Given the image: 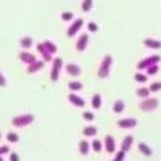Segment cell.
Masks as SVG:
<instances>
[{
    "label": "cell",
    "mask_w": 161,
    "mask_h": 161,
    "mask_svg": "<svg viewBox=\"0 0 161 161\" xmlns=\"http://www.w3.org/2000/svg\"><path fill=\"white\" fill-rule=\"evenodd\" d=\"M113 64V58L112 55H105L101 60L99 69H98V77L99 78H108L110 74V67Z\"/></svg>",
    "instance_id": "1"
},
{
    "label": "cell",
    "mask_w": 161,
    "mask_h": 161,
    "mask_svg": "<svg viewBox=\"0 0 161 161\" xmlns=\"http://www.w3.org/2000/svg\"><path fill=\"white\" fill-rule=\"evenodd\" d=\"M34 119H35V117L31 113L20 114V115H16V117L12 118V125L15 128H24V126H28L30 124H32Z\"/></svg>",
    "instance_id": "2"
},
{
    "label": "cell",
    "mask_w": 161,
    "mask_h": 161,
    "mask_svg": "<svg viewBox=\"0 0 161 161\" xmlns=\"http://www.w3.org/2000/svg\"><path fill=\"white\" fill-rule=\"evenodd\" d=\"M63 69V59L62 58H54L53 59V66H51V71H50V78H51L53 82H57L59 79L60 71Z\"/></svg>",
    "instance_id": "3"
},
{
    "label": "cell",
    "mask_w": 161,
    "mask_h": 161,
    "mask_svg": "<svg viewBox=\"0 0 161 161\" xmlns=\"http://www.w3.org/2000/svg\"><path fill=\"white\" fill-rule=\"evenodd\" d=\"M140 109L142 110V112H153V110H156L158 108V99L157 98H145V99H142L140 102Z\"/></svg>",
    "instance_id": "4"
},
{
    "label": "cell",
    "mask_w": 161,
    "mask_h": 161,
    "mask_svg": "<svg viewBox=\"0 0 161 161\" xmlns=\"http://www.w3.org/2000/svg\"><path fill=\"white\" fill-rule=\"evenodd\" d=\"M160 55H150V57L145 58L142 60H140L138 64H137V69L138 70H147L148 67L153 66V64H158L160 62Z\"/></svg>",
    "instance_id": "5"
},
{
    "label": "cell",
    "mask_w": 161,
    "mask_h": 161,
    "mask_svg": "<svg viewBox=\"0 0 161 161\" xmlns=\"http://www.w3.org/2000/svg\"><path fill=\"white\" fill-rule=\"evenodd\" d=\"M83 27V19L82 18H79V19H75L74 22L70 24V27L67 28V31H66V34H67V36L69 38H73V36H75L79 31H80V28Z\"/></svg>",
    "instance_id": "6"
},
{
    "label": "cell",
    "mask_w": 161,
    "mask_h": 161,
    "mask_svg": "<svg viewBox=\"0 0 161 161\" xmlns=\"http://www.w3.org/2000/svg\"><path fill=\"white\" fill-rule=\"evenodd\" d=\"M87 43H89L87 34H80L78 40H77V43H75V48H77V51L83 53L85 50H86V47H87Z\"/></svg>",
    "instance_id": "7"
},
{
    "label": "cell",
    "mask_w": 161,
    "mask_h": 161,
    "mask_svg": "<svg viewBox=\"0 0 161 161\" xmlns=\"http://www.w3.org/2000/svg\"><path fill=\"white\" fill-rule=\"evenodd\" d=\"M19 59L22 60V62L24 63V64H32L34 62H36V57H35L34 54H31V53H28V51H22L19 54Z\"/></svg>",
    "instance_id": "8"
},
{
    "label": "cell",
    "mask_w": 161,
    "mask_h": 161,
    "mask_svg": "<svg viewBox=\"0 0 161 161\" xmlns=\"http://www.w3.org/2000/svg\"><path fill=\"white\" fill-rule=\"evenodd\" d=\"M64 70H66V73L69 75H71V77H78V75L82 74V69L75 63H67L66 66H64Z\"/></svg>",
    "instance_id": "9"
},
{
    "label": "cell",
    "mask_w": 161,
    "mask_h": 161,
    "mask_svg": "<svg viewBox=\"0 0 161 161\" xmlns=\"http://www.w3.org/2000/svg\"><path fill=\"white\" fill-rule=\"evenodd\" d=\"M67 99H69L70 103L74 105V106H77V108H83L85 106V99L82 97H79V95H77L75 93L69 94L67 95Z\"/></svg>",
    "instance_id": "10"
},
{
    "label": "cell",
    "mask_w": 161,
    "mask_h": 161,
    "mask_svg": "<svg viewBox=\"0 0 161 161\" xmlns=\"http://www.w3.org/2000/svg\"><path fill=\"white\" fill-rule=\"evenodd\" d=\"M36 50H38V53L42 55V59L44 60V62H50V60H53V59H54V58H53V54H50L47 50H46V47H44L43 42L36 44Z\"/></svg>",
    "instance_id": "11"
},
{
    "label": "cell",
    "mask_w": 161,
    "mask_h": 161,
    "mask_svg": "<svg viewBox=\"0 0 161 161\" xmlns=\"http://www.w3.org/2000/svg\"><path fill=\"white\" fill-rule=\"evenodd\" d=\"M136 125H137V119L136 118H122L118 121V126L122 129H132L136 128Z\"/></svg>",
    "instance_id": "12"
},
{
    "label": "cell",
    "mask_w": 161,
    "mask_h": 161,
    "mask_svg": "<svg viewBox=\"0 0 161 161\" xmlns=\"http://www.w3.org/2000/svg\"><path fill=\"white\" fill-rule=\"evenodd\" d=\"M103 145H105V149H106L108 153H114L115 150V141L113 138V136H106L103 141Z\"/></svg>",
    "instance_id": "13"
},
{
    "label": "cell",
    "mask_w": 161,
    "mask_h": 161,
    "mask_svg": "<svg viewBox=\"0 0 161 161\" xmlns=\"http://www.w3.org/2000/svg\"><path fill=\"white\" fill-rule=\"evenodd\" d=\"M44 66V60H36V62H34L32 64H28L27 66V73L28 74H34V73H38L40 70L43 69Z\"/></svg>",
    "instance_id": "14"
},
{
    "label": "cell",
    "mask_w": 161,
    "mask_h": 161,
    "mask_svg": "<svg viewBox=\"0 0 161 161\" xmlns=\"http://www.w3.org/2000/svg\"><path fill=\"white\" fill-rule=\"evenodd\" d=\"M132 145H133V137H132V136H126V137L122 140V142H121V150L126 153V152H129V150H130Z\"/></svg>",
    "instance_id": "15"
},
{
    "label": "cell",
    "mask_w": 161,
    "mask_h": 161,
    "mask_svg": "<svg viewBox=\"0 0 161 161\" xmlns=\"http://www.w3.org/2000/svg\"><path fill=\"white\" fill-rule=\"evenodd\" d=\"M144 44H145V46H147L148 48H153V50L161 48V42H160V40H156V39H152V38L144 39Z\"/></svg>",
    "instance_id": "16"
},
{
    "label": "cell",
    "mask_w": 161,
    "mask_h": 161,
    "mask_svg": "<svg viewBox=\"0 0 161 161\" xmlns=\"http://www.w3.org/2000/svg\"><path fill=\"white\" fill-rule=\"evenodd\" d=\"M19 44H20V47L24 48V50L27 51V50H28V48H31V47H32V44H34L32 38H31V36H23L22 39H20Z\"/></svg>",
    "instance_id": "17"
},
{
    "label": "cell",
    "mask_w": 161,
    "mask_h": 161,
    "mask_svg": "<svg viewBox=\"0 0 161 161\" xmlns=\"http://www.w3.org/2000/svg\"><path fill=\"white\" fill-rule=\"evenodd\" d=\"M78 150H79V153L82 154V156H86V154L89 153V150H90V144L87 142L86 140L79 141V144H78Z\"/></svg>",
    "instance_id": "18"
},
{
    "label": "cell",
    "mask_w": 161,
    "mask_h": 161,
    "mask_svg": "<svg viewBox=\"0 0 161 161\" xmlns=\"http://www.w3.org/2000/svg\"><path fill=\"white\" fill-rule=\"evenodd\" d=\"M92 108L93 109H99L102 106V97H101V94H94L92 97Z\"/></svg>",
    "instance_id": "19"
},
{
    "label": "cell",
    "mask_w": 161,
    "mask_h": 161,
    "mask_svg": "<svg viewBox=\"0 0 161 161\" xmlns=\"http://www.w3.org/2000/svg\"><path fill=\"white\" fill-rule=\"evenodd\" d=\"M82 133H83V136H86V137H93V136L97 134V128L93 126V125H87V126L83 128Z\"/></svg>",
    "instance_id": "20"
},
{
    "label": "cell",
    "mask_w": 161,
    "mask_h": 161,
    "mask_svg": "<svg viewBox=\"0 0 161 161\" xmlns=\"http://www.w3.org/2000/svg\"><path fill=\"white\" fill-rule=\"evenodd\" d=\"M43 44H44V47H46V50L50 53V54H55L58 51V47H57V44H55L54 42H51V40H44L43 42Z\"/></svg>",
    "instance_id": "21"
},
{
    "label": "cell",
    "mask_w": 161,
    "mask_h": 161,
    "mask_svg": "<svg viewBox=\"0 0 161 161\" xmlns=\"http://www.w3.org/2000/svg\"><path fill=\"white\" fill-rule=\"evenodd\" d=\"M138 150H140V152L142 153L144 156H147V157L152 156V149H150L149 145H147L145 142H140V144H138Z\"/></svg>",
    "instance_id": "22"
},
{
    "label": "cell",
    "mask_w": 161,
    "mask_h": 161,
    "mask_svg": "<svg viewBox=\"0 0 161 161\" xmlns=\"http://www.w3.org/2000/svg\"><path fill=\"white\" fill-rule=\"evenodd\" d=\"M67 87L70 89V92H79V90H82L83 85L79 80H71V82H69Z\"/></svg>",
    "instance_id": "23"
},
{
    "label": "cell",
    "mask_w": 161,
    "mask_h": 161,
    "mask_svg": "<svg viewBox=\"0 0 161 161\" xmlns=\"http://www.w3.org/2000/svg\"><path fill=\"white\" fill-rule=\"evenodd\" d=\"M124 109H125V102L124 101H121V99H117L115 102L113 103V112L114 113H122L124 112Z\"/></svg>",
    "instance_id": "24"
},
{
    "label": "cell",
    "mask_w": 161,
    "mask_h": 161,
    "mask_svg": "<svg viewBox=\"0 0 161 161\" xmlns=\"http://www.w3.org/2000/svg\"><path fill=\"white\" fill-rule=\"evenodd\" d=\"M136 94H137L140 98L145 99V98H148V97H149L150 90H149L148 87H138V89H137V92H136Z\"/></svg>",
    "instance_id": "25"
},
{
    "label": "cell",
    "mask_w": 161,
    "mask_h": 161,
    "mask_svg": "<svg viewBox=\"0 0 161 161\" xmlns=\"http://www.w3.org/2000/svg\"><path fill=\"white\" fill-rule=\"evenodd\" d=\"M92 8H93V0H83L82 4H80V9L83 12L92 11Z\"/></svg>",
    "instance_id": "26"
},
{
    "label": "cell",
    "mask_w": 161,
    "mask_h": 161,
    "mask_svg": "<svg viewBox=\"0 0 161 161\" xmlns=\"http://www.w3.org/2000/svg\"><path fill=\"white\" fill-rule=\"evenodd\" d=\"M6 138H7L8 142L15 144V142H18V141H19V136L15 133V132H8V133L6 134Z\"/></svg>",
    "instance_id": "27"
},
{
    "label": "cell",
    "mask_w": 161,
    "mask_h": 161,
    "mask_svg": "<svg viewBox=\"0 0 161 161\" xmlns=\"http://www.w3.org/2000/svg\"><path fill=\"white\" fill-rule=\"evenodd\" d=\"M92 149L94 150V152H101V150H102V142H101L99 140H94V141H92Z\"/></svg>",
    "instance_id": "28"
},
{
    "label": "cell",
    "mask_w": 161,
    "mask_h": 161,
    "mask_svg": "<svg viewBox=\"0 0 161 161\" xmlns=\"http://www.w3.org/2000/svg\"><path fill=\"white\" fill-rule=\"evenodd\" d=\"M60 18H62L63 22H70V20H73L74 15H73V12H70V11H64V12L60 14Z\"/></svg>",
    "instance_id": "29"
},
{
    "label": "cell",
    "mask_w": 161,
    "mask_h": 161,
    "mask_svg": "<svg viewBox=\"0 0 161 161\" xmlns=\"http://www.w3.org/2000/svg\"><path fill=\"white\" fill-rule=\"evenodd\" d=\"M134 79L137 80V82H140V83H145V82L148 80V75L141 74V73H137V74H134Z\"/></svg>",
    "instance_id": "30"
},
{
    "label": "cell",
    "mask_w": 161,
    "mask_h": 161,
    "mask_svg": "<svg viewBox=\"0 0 161 161\" xmlns=\"http://www.w3.org/2000/svg\"><path fill=\"white\" fill-rule=\"evenodd\" d=\"M158 64H153V66H150L147 69V75H154L158 73Z\"/></svg>",
    "instance_id": "31"
},
{
    "label": "cell",
    "mask_w": 161,
    "mask_h": 161,
    "mask_svg": "<svg viewBox=\"0 0 161 161\" xmlns=\"http://www.w3.org/2000/svg\"><path fill=\"white\" fill-rule=\"evenodd\" d=\"M149 90H150V93L160 92V90H161V82H153V83L149 86Z\"/></svg>",
    "instance_id": "32"
},
{
    "label": "cell",
    "mask_w": 161,
    "mask_h": 161,
    "mask_svg": "<svg viewBox=\"0 0 161 161\" xmlns=\"http://www.w3.org/2000/svg\"><path fill=\"white\" fill-rule=\"evenodd\" d=\"M82 117L85 121H87V122H92V121L94 119V114L92 112H83L82 113Z\"/></svg>",
    "instance_id": "33"
},
{
    "label": "cell",
    "mask_w": 161,
    "mask_h": 161,
    "mask_svg": "<svg viewBox=\"0 0 161 161\" xmlns=\"http://www.w3.org/2000/svg\"><path fill=\"white\" fill-rule=\"evenodd\" d=\"M87 30H89L90 32H97V31H98V26H97V23H94V22L87 23Z\"/></svg>",
    "instance_id": "34"
},
{
    "label": "cell",
    "mask_w": 161,
    "mask_h": 161,
    "mask_svg": "<svg viewBox=\"0 0 161 161\" xmlns=\"http://www.w3.org/2000/svg\"><path fill=\"white\" fill-rule=\"evenodd\" d=\"M125 158V152H122V150H119V152L114 156V158L112 161H124Z\"/></svg>",
    "instance_id": "35"
},
{
    "label": "cell",
    "mask_w": 161,
    "mask_h": 161,
    "mask_svg": "<svg viewBox=\"0 0 161 161\" xmlns=\"http://www.w3.org/2000/svg\"><path fill=\"white\" fill-rule=\"evenodd\" d=\"M9 161H20V157L16 152H11L9 153Z\"/></svg>",
    "instance_id": "36"
},
{
    "label": "cell",
    "mask_w": 161,
    "mask_h": 161,
    "mask_svg": "<svg viewBox=\"0 0 161 161\" xmlns=\"http://www.w3.org/2000/svg\"><path fill=\"white\" fill-rule=\"evenodd\" d=\"M8 152H9V148L7 147V145H2V147H0V157L4 156L6 153H8Z\"/></svg>",
    "instance_id": "37"
},
{
    "label": "cell",
    "mask_w": 161,
    "mask_h": 161,
    "mask_svg": "<svg viewBox=\"0 0 161 161\" xmlns=\"http://www.w3.org/2000/svg\"><path fill=\"white\" fill-rule=\"evenodd\" d=\"M7 85V80H6V77L2 74V71H0V87H4Z\"/></svg>",
    "instance_id": "38"
},
{
    "label": "cell",
    "mask_w": 161,
    "mask_h": 161,
    "mask_svg": "<svg viewBox=\"0 0 161 161\" xmlns=\"http://www.w3.org/2000/svg\"><path fill=\"white\" fill-rule=\"evenodd\" d=\"M0 161H3V158H2V157H0Z\"/></svg>",
    "instance_id": "39"
},
{
    "label": "cell",
    "mask_w": 161,
    "mask_h": 161,
    "mask_svg": "<svg viewBox=\"0 0 161 161\" xmlns=\"http://www.w3.org/2000/svg\"><path fill=\"white\" fill-rule=\"evenodd\" d=\"M0 137H2V136H0Z\"/></svg>",
    "instance_id": "40"
}]
</instances>
